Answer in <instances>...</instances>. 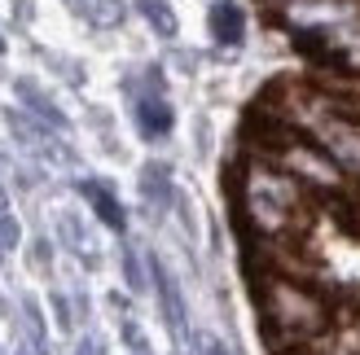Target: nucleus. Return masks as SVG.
I'll return each instance as SVG.
<instances>
[{
	"instance_id": "0eeeda50",
	"label": "nucleus",
	"mask_w": 360,
	"mask_h": 355,
	"mask_svg": "<svg viewBox=\"0 0 360 355\" xmlns=\"http://www.w3.org/2000/svg\"><path fill=\"white\" fill-rule=\"evenodd\" d=\"M84 193H88V202L101 210V220H105V224H110V228H123V210L115 206V198H110V193H105L101 185H84Z\"/></svg>"
},
{
	"instance_id": "423d86ee",
	"label": "nucleus",
	"mask_w": 360,
	"mask_h": 355,
	"mask_svg": "<svg viewBox=\"0 0 360 355\" xmlns=\"http://www.w3.org/2000/svg\"><path fill=\"white\" fill-rule=\"evenodd\" d=\"M211 31H215V40H220V44H238L242 40V9L238 5H229V0H224V5H215L211 9Z\"/></svg>"
},
{
	"instance_id": "9d476101",
	"label": "nucleus",
	"mask_w": 360,
	"mask_h": 355,
	"mask_svg": "<svg viewBox=\"0 0 360 355\" xmlns=\"http://www.w3.org/2000/svg\"><path fill=\"white\" fill-rule=\"evenodd\" d=\"M268 5H273V9H281V5H290V0H268Z\"/></svg>"
},
{
	"instance_id": "1a4fd4ad",
	"label": "nucleus",
	"mask_w": 360,
	"mask_h": 355,
	"mask_svg": "<svg viewBox=\"0 0 360 355\" xmlns=\"http://www.w3.org/2000/svg\"><path fill=\"white\" fill-rule=\"evenodd\" d=\"M141 5H146V13L154 18V27L163 31V35H172V31H176V22H172V13H167V5H158V0H141Z\"/></svg>"
},
{
	"instance_id": "f257e3e1",
	"label": "nucleus",
	"mask_w": 360,
	"mask_h": 355,
	"mask_svg": "<svg viewBox=\"0 0 360 355\" xmlns=\"http://www.w3.org/2000/svg\"><path fill=\"white\" fill-rule=\"evenodd\" d=\"M238 215L250 237L281 246L312 224V193L295 175H285L277 163L255 158L238 175Z\"/></svg>"
},
{
	"instance_id": "6e6552de",
	"label": "nucleus",
	"mask_w": 360,
	"mask_h": 355,
	"mask_svg": "<svg viewBox=\"0 0 360 355\" xmlns=\"http://www.w3.org/2000/svg\"><path fill=\"white\" fill-rule=\"evenodd\" d=\"M158 290H163V307H167V321L176 329H185V307H180V294H176V281L158 268Z\"/></svg>"
},
{
	"instance_id": "39448f33",
	"label": "nucleus",
	"mask_w": 360,
	"mask_h": 355,
	"mask_svg": "<svg viewBox=\"0 0 360 355\" xmlns=\"http://www.w3.org/2000/svg\"><path fill=\"white\" fill-rule=\"evenodd\" d=\"M136 123H141V132H146L150 140H154V136H167V128H172V110H167V101L146 97V101L136 105Z\"/></svg>"
},
{
	"instance_id": "7ed1b4c3",
	"label": "nucleus",
	"mask_w": 360,
	"mask_h": 355,
	"mask_svg": "<svg viewBox=\"0 0 360 355\" xmlns=\"http://www.w3.org/2000/svg\"><path fill=\"white\" fill-rule=\"evenodd\" d=\"M264 158H268V163H277L285 175H295V180L312 193V198L343 202V198H347V189H352V180L343 175V167H338L312 136H303V132H295V128H285V123H277V128L268 132Z\"/></svg>"
},
{
	"instance_id": "20e7f679",
	"label": "nucleus",
	"mask_w": 360,
	"mask_h": 355,
	"mask_svg": "<svg viewBox=\"0 0 360 355\" xmlns=\"http://www.w3.org/2000/svg\"><path fill=\"white\" fill-rule=\"evenodd\" d=\"M299 355H360V312H338Z\"/></svg>"
},
{
	"instance_id": "f03ea898",
	"label": "nucleus",
	"mask_w": 360,
	"mask_h": 355,
	"mask_svg": "<svg viewBox=\"0 0 360 355\" xmlns=\"http://www.w3.org/2000/svg\"><path fill=\"white\" fill-rule=\"evenodd\" d=\"M259 316H264V333L273 338V347L299 355L334 321V303L308 276L268 272V281L259 286Z\"/></svg>"
}]
</instances>
